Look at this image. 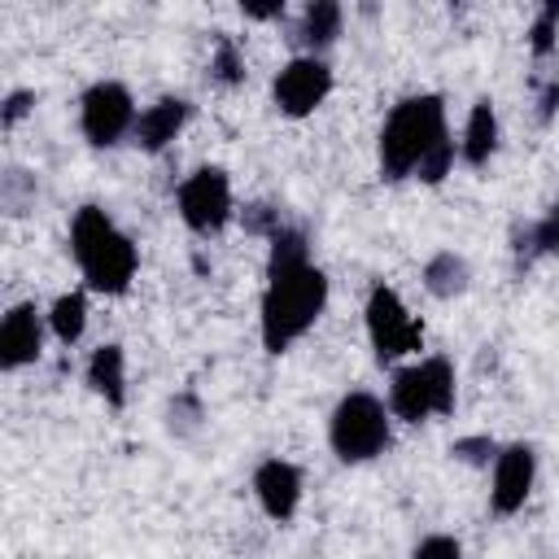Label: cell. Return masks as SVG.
Wrapping results in <instances>:
<instances>
[{
  "mask_svg": "<svg viewBox=\"0 0 559 559\" xmlns=\"http://www.w3.org/2000/svg\"><path fill=\"white\" fill-rule=\"evenodd\" d=\"M328 306V280L310 258L271 262V284L262 293V345L284 354Z\"/></svg>",
  "mask_w": 559,
  "mask_h": 559,
  "instance_id": "obj_1",
  "label": "cell"
},
{
  "mask_svg": "<svg viewBox=\"0 0 559 559\" xmlns=\"http://www.w3.org/2000/svg\"><path fill=\"white\" fill-rule=\"evenodd\" d=\"M441 144H445L441 100L437 96H411L389 114V122L380 131V175L384 179H406Z\"/></svg>",
  "mask_w": 559,
  "mask_h": 559,
  "instance_id": "obj_2",
  "label": "cell"
},
{
  "mask_svg": "<svg viewBox=\"0 0 559 559\" xmlns=\"http://www.w3.org/2000/svg\"><path fill=\"white\" fill-rule=\"evenodd\" d=\"M70 249L96 293H122L135 275V245L109 223L105 210L83 205L70 227Z\"/></svg>",
  "mask_w": 559,
  "mask_h": 559,
  "instance_id": "obj_3",
  "label": "cell"
},
{
  "mask_svg": "<svg viewBox=\"0 0 559 559\" xmlns=\"http://www.w3.org/2000/svg\"><path fill=\"white\" fill-rule=\"evenodd\" d=\"M328 441L336 450V459L345 463H367L389 445V415L371 393H349L341 397V406L332 411L328 424Z\"/></svg>",
  "mask_w": 559,
  "mask_h": 559,
  "instance_id": "obj_4",
  "label": "cell"
},
{
  "mask_svg": "<svg viewBox=\"0 0 559 559\" xmlns=\"http://www.w3.org/2000/svg\"><path fill=\"white\" fill-rule=\"evenodd\" d=\"M389 406L406 424H419L428 415H445L454 406V367L445 358H424L415 367H402L393 376Z\"/></svg>",
  "mask_w": 559,
  "mask_h": 559,
  "instance_id": "obj_5",
  "label": "cell"
},
{
  "mask_svg": "<svg viewBox=\"0 0 559 559\" xmlns=\"http://www.w3.org/2000/svg\"><path fill=\"white\" fill-rule=\"evenodd\" d=\"M367 336L380 362H393L411 349H419L424 328L415 323V314L402 306V297L393 288H371L367 297Z\"/></svg>",
  "mask_w": 559,
  "mask_h": 559,
  "instance_id": "obj_6",
  "label": "cell"
},
{
  "mask_svg": "<svg viewBox=\"0 0 559 559\" xmlns=\"http://www.w3.org/2000/svg\"><path fill=\"white\" fill-rule=\"evenodd\" d=\"M179 214L201 236L218 231L227 223V214H231V183H227V175L218 166H205V170L188 175L183 188H179Z\"/></svg>",
  "mask_w": 559,
  "mask_h": 559,
  "instance_id": "obj_7",
  "label": "cell"
},
{
  "mask_svg": "<svg viewBox=\"0 0 559 559\" xmlns=\"http://www.w3.org/2000/svg\"><path fill=\"white\" fill-rule=\"evenodd\" d=\"M328 92H332V70H328L319 57H293V61L275 74V105H280L288 118L314 114Z\"/></svg>",
  "mask_w": 559,
  "mask_h": 559,
  "instance_id": "obj_8",
  "label": "cell"
},
{
  "mask_svg": "<svg viewBox=\"0 0 559 559\" xmlns=\"http://www.w3.org/2000/svg\"><path fill=\"white\" fill-rule=\"evenodd\" d=\"M135 131V105L122 83H96L83 96V135L92 144H114L118 135Z\"/></svg>",
  "mask_w": 559,
  "mask_h": 559,
  "instance_id": "obj_9",
  "label": "cell"
},
{
  "mask_svg": "<svg viewBox=\"0 0 559 559\" xmlns=\"http://www.w3.org/2000/svg\"><path fill=\"white\" fill-rule=\"evenodd\" d=\"M533 472H537V459H533L528 445H507L498 454V463H493V489H489L498 515H511V511L524 507V498L533 489Z\"/></svg>",
  "mask_w": 559,
  "mask_h": 559,
  "instance_id": "obj_10",
  "label": "cell"
},
{
  "mask_svg": "<svg viewBox=\"0 0 559 559\" xmlns=\"http://www.w3.org/2000/svg\"><path fill=\"white\" fill-rule=\"evenodd\" d=\"M39 345H44V314L31 301L13 306L4 314V323H0V362L9 371L13 367H26V362L39 358Z\"/></svg>",
  "mask_w": 559,
  "mask_h": 559,
  "instance_id": "obj_11",
  "label": "cell"
},
{
  "mask_svg": "<svg viewBox=\"0 0 559 559\" xmlns=\"http://www.w3.org/2000/svg\"><path fill=\"white\" fill-rule=\"evenodd\" d=\"M253 489H258V502H262V511L271 520H288L297 511V502H301V476L284 459H266L258 467V476H253Z\"/></svg>",
  "mask_w": 559,
  "mask_h": 559,
  "instance_id": "obj_12",
  "label": "cell"
},
{
  "mask_svg": "<svg viewBox=\"0 0 559 559\" xmlns=\"http://www.w3.org/2000/svg\"><path fill=\"white\" fill-rule=\"evenodd\" d=\"M183 118H188V105H183V100H157V105H148V109L135 118V131H131V135H135L140 148L157 153V148H166V144L179 135Z\"/></svg>",
  "mask_w": 559,
  "mask_h": 559,
  "instance_id": "obj_13",
  "label": "cell"
},
{
  "mask_svg": "<svg viewBox=\"0 0 559 559\" xmlns=\"http://www.w3.org/2000/svg\"><path fill=\"white\" fill-rule=\"evenodd\" d=\"M498 148V114L489 100H476L472 114H467V131H463V157L472 166H485Z\"/></svg>",
  "mask_w": 559,
  "mask_h": 559,
  "instance_id": "obj_14",
  "label": "cell"
},
{
  "mask_svg": "<svg viewBox=\"0 0 559 559\" xmlns=\"http://www.w3.org/2000/svg\"><path fill=\"white\" fill-rule=\"evenodd\" d=\"M87 384H92L105 402L122 406V384H127V376H122V349H118V345H100V349L92 354V362H87Z\"/></svg>",
  "mask_w": 559,
  "mask_h": 559,
  "instance_id": "obj_15",
  "label": "cell"
},
{
  "mask_svg": "<svg viewBox=\"0 0 559 559\" xmlns=\"http://www.w3.org/2000/svg\"><path fill=\"white\" fill-rule=\"evenodd\" d=\"M83 323H87V301H83V293H66V297L52 301L48 328H52L57 341H66V345L79 341V336H83Z\"/></svg>",
  "mask_w": 559,
  "mask_h": 559,
  "instance_id": "obj_16",
  "label": "cell"
},
{
  "mask_svg": "<svg viewBox=\"0 0 559 559\" xmlns=\"http://www.w3.org/2000/svg\"><path fill=\"white\" fill-rule=\"evenodd\" d=\"M336 35H341V4L314 0V4L306 9V17H301V39H306L310 48H323V44H332Z\"/></svg>",
  "mask_w": 559,
  "mask_h": 559,
  "instance_id": "obj_17",
  "label": "cell"
},
{
  "mask_svg": "<svg viewBox=\"0 0 559 559\" xmlns=\"http://www.w3.org/2000/svg\"><path fill=\"white\" fill-rule=\"evenodd\" d=\"M424 280H428V288H432L437 297H454V293L467 288V266H463V258H454V253H437V258L428 262Z\"/></svg>",
  "mask_w": 559,
  "mask_h": 559,
  "instance_id": "obj_18",
  "label": "cell"
},
{
  "mask_svg": "<svg viewBox=\"0 0 559 559\" xmlns=\"http://www.w3.org/2000/svg\"><path fill=\"white\" fill-rule=\"evenodd\" d=\"M214 79L218 83H236L240 74H245V66H240V52L231 48V39H218V48H214Z\"/></svg>",
  "mask_w": 559,
  "mask_h": 559,
  "instance_id": "obj_19",
  "label": "cell"
},
{
  "mask_svg": "<svg viewBox=\"0 0 559 559\" xmlns=\"http://www.w3.org/2000/svg\"><path fill=\"white\" fill-rule=\"evenodd\" d=\"M415 559H463V550H459L454 537L437 533V537H424V542L415 546Z\"/></svg>",
  "mask_w": 559,
  "mask_h": 559,
  "instance_id": "obj_20",
  "label": "cell"
},
{
  "mask_svg": "<svg viewBox=\"0 0 559 559\" xmlns=\"http://www.w3.org/2000/svg\"><path fill=\"white\" fill-rule=\"evenodd\" d=\"M550 249H559V201H555V210L533 227V253H550Z\"/></svg>",
  "mask_w": 559,
  "mask_h": 559,
  "instance_id": "obj_21",
  "label": "cell"
},
{
  "mask_svg": "<svg viewBox=\"0 0 559 559\" xmlns=\"http://www.w3.org/2000/svg\"><path fill=\"white\" fill-rule=\"evenodd\" d=\"M555 22H559V4L542 9L537 26H533V52H550L555 48Z\"/></svg>",
  "mask_w": 559,
  "mask_h": 559,
  "instance_id": "obj_22",
  "label": "cell"
},
{
  "mask_svg": "<svg viewBox=\"0 0 559 559\" xmlns=\"http://www.w3.org/2000/svg\"><path fill=\"white\" fill-rule=\"evenodd\" d=\"M454 454L467 459V463H489L493 441H489V437H463V441H454Z\"/></svg>",
  "mask_w": 559,
  "mask_h": 559,
  "instance_id": "obj_23",
  "label": "cell"
},
{
  "mask_svg": "<svg viewBox=\"0 0 559 559\" xmlns=\"http://www.w3.org/2000/svg\"><path fill=\"white\" fill-rule=\"evenodd\" d=\"M31 100H35L31 92H13V96L4 100V127H13V122H17V118L31 109Z\"/></svg>",
  "mask_w": 559,
  "mask_h": 559,
  "instance_id": "obj_24",
  "label": "cell"
}]
</instances>
